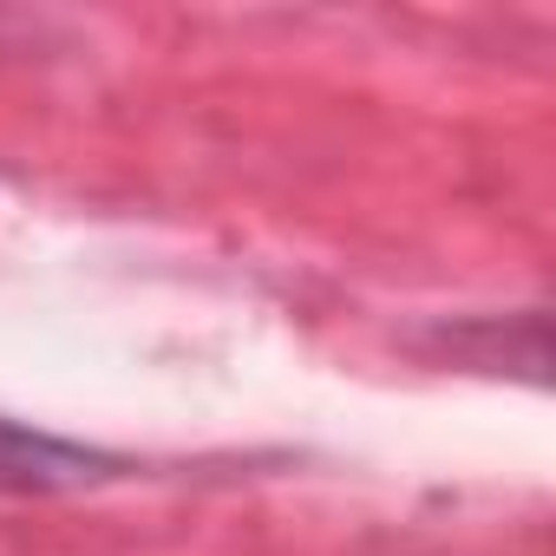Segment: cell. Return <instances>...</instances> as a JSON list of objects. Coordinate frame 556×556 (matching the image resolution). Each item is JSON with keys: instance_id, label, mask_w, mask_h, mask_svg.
<instances>
[{"instance_id": "6da1fadb", "label": "cell", "mask_w": 556, "mask_h": 556, "mask_svg": "<svg viewBox=\"0 0 556 556\" xmlns=\"http://www.w3.org/2000/svg\"><path fill=\"white\" fill-rule=\"evenodd\" d=\"M125 471H131V458H118L105 445H86V439H66V432H47V426H27V419L0 413V491L47 497V491L112 484Z\"/></svg>"}]
</instances>
